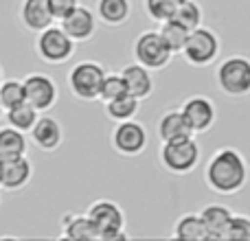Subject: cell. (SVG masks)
I'll use <instances>...</instances> for the list:
<instances>
[{
	"instance_id": "1",
	"label": "cell",
	"mask_w": 250,
	"mask_h": 241,
	"mask_svg": "<svg viewBox=\"0 0 250 241\" xmlns=\"http://www.w3.org/2000/svg\"><path fill=\"white\" fill-rule=\"evenodd\" d=\"M204 182L213 193L235 195L248 182V162L235 147H222L211 156L204 169Z\"/></svg>"
},
{
	"instance_id": "2",
	"label": "cell",
	"mask_w": 250,
	"mask_h": 241,
	"mask_svg": "<svg viewBox=\"0 0 250 241\" xmlns=\"http://www.w3.org/2000/svg\"><path fill=\"white\" fill-rule=\"evenodd\" d=\"M200 158H202V147L193 136L160 142L158 160L165 167V171L173 173V176H189L191 171L198 169Z\"/></svg>"
},
{
	"instance_id": "3",
	"label": "cell",
	"mask_w": 250,
	"mask_h": 241,
	"mask_svg": "<svg viewBox=\"0 0 250 241\" xmlns=\"http://www.w3.org/2000/svg\"><path fill=\"white\" fill-rule=\"evenodd\" d=\"M105 77V68L95 60L77 61L66 75L68 90L79 101H97L99 99L101 83Z\"/></svg>"
},
{
	"instance_id": "4",
	"label": "cell",
	"mask_w": 250,
	"mask_h": 241,
	"mask_svg": "<svg viewBox=\"0 0 250 241\" xmlns=\"http://www.w3.org/2000/svg\"><path fill=\"white\" fill-rule=\"evenodd\" d=\"M86 215L95 224L101 241H121L127 239L125 233V213L112 200H97L88 206Z\"/></svg>"
},
{
	"instance_id": "5",
	"label": "cell",
	"mask_w": 250,
	"mask_h": 241,
	"mask_svg": "<svg viewBox=\"0 0 250 241\" xmlns=\"http://www.w3.org/2000/svg\"><path fill=\"white\" fill-rule=\"evenodd\" d=\"M220 51H222V42L215 31L208 29V26H198V29L189 31L187 44L182 48V57L193 68H207V66L217 61Z\"/></svg>"
},
{
	"instance_id": "6",
	"label": "cell",
	"mask_w": 250,
	"mask_h": 241,
	"mask_svg": "<svg viewBox=\"0 0 250 241\" xmlns=\"http://www.w3.org/2000/svg\"><path fill=\"white\" fill-rule=\"evenodd\" d=\"M215 81L220 90L229 97L250 95V60L244 55H230L222 60L215 68Z\"/></svg>"
},
{
	"instance_id": "7",
	"label": "cell",
	"mask_w": 250,
	"mask_h": 241,
	"mask_svg": "<svg viewBox=\"0 0 250 241\" xmlns=\"http://www.w3.org/2000/svg\"><path fill=\"white\" fill-rule=\"evenodd\" d=\"M35 35V53L44 64L62 66L75 55V40L62 26L51 24Z\"/></svg>"
},
{
	"instance_id": "8",
	"label": "cell",
	"mask_w": 250,
	"mask_h": 241,
	"mask_svg": "<svg viewBox=\"0 0 250 241\" xmlns=\"http://www.w3.org/2000/svg\"><path fill=\"white\" fill-rule=\"evenodd\" d=\"M134 61H138L141 66L149 70H163L171 64L173 60V53L167 48V44L163 42L158 31L149 29V31H143L136 40H134Z\"/></svg>"
},
{
	"instance_id": "9",
	"label": "cell",
	"mask_w": 250,
	"mask_h": 241,
	"mask_svg": "<svg viewBox=\"0 0 250 241\" xmlns=\"http://www.w3.org/2000/svg\"><path fill=\"white\" fill-rule=\"evenodd\" d=\"M110 142H112V149L119 156L136 158L149 145V134H147L143 123L129 119V120H121V123L114 125L112 134H110Z\"/></svg>"
},
{
	"instance_id": "10",
	"label": "cell",
	"mask_w": 250,
	"mask_h": 241,
	"mask_svg": "<svg viewBox=\"0 0 250 241\" xmlns=\"http://www.w3.org/2000/svg\"><path fill=\"white\" fill-rule=\"evenodd\" d=\"M24 99L31 103L40 114L48 112L55 108L57 99H60V88H57L55 79L46 73H29L24 79Z\"/></svg>"
},
{
	"instance_id": "11",
	"label": "cell",
	"mask_w": 250,
	"mask_h": 241,
	"mask_svg": "<svg viewBox=\"0 0 250 241\" xmlns=\"http://www.w3.org/2000/svg\"><path fill=\"white\" fill-rule=\"evenodd\" d=\"M180 110H182V114H185L187 123H189L191 129H193V134L208 132L217 120V108H215L211 97L193 95L182 103Z\"/></svg>"
},
{
	"instance_id": "12",
	"label": "cell",
	"mask_w": 250,
	"mask_h": 241,
	"mask_svg": "<svg viewBox=\"0 0 250 241\" xmlns=\"http://www.w3.org/2000/svg\"><path fill=\"white\" fill-rule=\"evenodd\" d=\"M33 162L26 156L18 158L0 160V189L2 191H22L31 180H33Z\"/></svg>"
},
{
	"instance_id": "13",
	"label": "cell",
	"mask_w": 250,
	"mask_h": 241,
	"mask_svg": "<svg viewBox=\"0 0 250 241\" xmlns=\"http://www.w3.org/2000/svg\"><path fill=\"white\" fill-rule=\"evenodd\" d=\"M97 22H99V18L92 9H88L86 4H77L73 13H68L64 20H60V26L75 40V44H79L95 38Z\"/></svg>"
},
{
	"instance_id": "14",
	"label": "cell",
	"mask_w": 250,
	"mask_h": 241,
	"mask_svg": "<svg viewBox=\"0 0 250 241\" xmlns=\"http://www.w3.org/2000/svg\"><path fill=\"white\" fill-rule=\"evenodd\" d=\"M29 136L40 151L53 154V151H57L62 147V142H64V129H62V123L57 119L46 117V114L42 112L38 117V120H35V125L31 127Z\"/></svg>"
},
{
	"instance_id": "15",
	"label": "cell",
	"mask_w": 250,
	"mask_h": 241,
	"mask_svg": "<svg viewBox=\"0 0 250 241\" xmlns=\"http://www.w3.org/2000/svg\"><path fill=\"white\" fill-rule=\"evenodd\" d=\"M18 18H20L22 26L31 33H40L55 22L51 9H48V0H22Z\"/></svg>"
},
{
	"instance_id": "16",
	"label": "cell",
	"mask_w": 250,
	"mask_h": 241,
	"mask_svg": "<svg viewBox=\"0 0 250 241\" xmlns=\"http://www.w3.org/2000/svg\"><path fill=\"white\" fill-rule=\"evenodd\" d=\"M121 77L125 81V88H127V95L136 97V99H149L154 95V77H151V70L141 66L138 61L134 64L123 66Z\"/></svg>"
},
{
	"instance_id": "17",
	"label": "cell",
	"mask_w": 250,
	"mask_h": 241,
	"mask_svg": "<svg viewBox=\"0 0 250 241\" xmlns=\"http://www.w3.org/2000/svg\"><path fill=\"white\" fill-rule=\"evenodd\" d=\"M160 142H169V141H180V138H189L195 136L191 125L187 123L182 110H167L160 114L158 125H156Z\"/></svg>"
},
{
	"instance_id": "18",
	"label": "cell",
	"mask_w": 250,
	"mask_h": 241,
	"mask_svg": "<svg viewBox=\"0 0 250 241\" xmlns=\"http://www.w3.org/2000/svg\"><path fill=\"white\" fill-rule=\"evenodd\" d=\"M200 217L204 221L208 239H226V230H229L230 217H233L229 206H224V204H207L200 211Z\"/></svg>"
},
{
	"instance_id": "19",
	"label": "cell",
	"mask_w": 250,
	"mask_h": 241,
	"mask_svg": "<svg viewBox=\"0 0 250 241\" xmlns=\"http://www.w3.org/2000/svg\"><path fill=\"white\" fill-rule=\"evenodd\" d=\"M62 237L73 241H95L99 239V235H97L95 224L86 213H82V215L68 213L62 217Z\"/></svg>"
},
{
	"instance_id": "20",
	"label": "cell",
	"mask_w": 250,
	"mask_h": 241,
	"mask_svg": "<svg viewBox=\"0 0 250 241\" xmlns=\"http://www.w3.org/2000/svg\"><path fill=\"white\" fill-rule=\"evenodd\" d=\"M95 13L104 24L123 26L132 18V0H97Z\"/></svg>"
},
{
	"instance_id": "21",
	"label": "cell",
	"mask_w": 250,
	"mask_h": 241,
	"mask_svg": "<svg viewBox=\"0 0 250 241\" xmlns=\"http://www.w3.org/2000/svg\"><path fill=\"white\" fill-rule=\"evenodd\" d=\"M26 151H29V138L24 132L11 127V125L0 127V160L26 156Z\"/></svg>"
},
{
	"instance_id": "22",
	"label": "cell",
	"mask_w": 250,
	"mask_h": 241,
	"mask_svg": "<svg viewBox=\"0 0 250 241\" xmlns=\"http://www.w3.org/2000/svg\"><path fill=\"white\" fill-rule=\"evenodd\" d=\"M173 237L185 241H207L208 233L204 228V221L200 213H185L173 224Z\"/></svg>"
},
{
	"instance_id": "23",
	"label": "cell",
	"mask_w": 250,
	"mask_h": 241,
	"mask_svg": "<svg viewBox=\"0 0 250 241\" xmlns=\"http://www.w3.org/2000/svg\"><path fill=\"white\" fill-rule=\"evenodd\" d=\"M105 105V117L114 123H121V120H129V119H136L138 108H141V99L132 95H123L119 99L108 101Z\"/></svg>"
},
{
	"instance_id": "24",
	"label": "cell",
	"mask_w": 250,
	"mask_h": 241,
	"mask_svg": "<svg viewBox=\"0 0 250 241\" xmlns=\"http://www.w3.org/2000/svg\"><path fill=\"white\" fill-rule=\"evenodd\" d=\"M40 117V112L33 108L31 103H20V105H16V108H9V110H4V120H7V125H11V127H16V129H20V132H24V134H29L31 132V127L35 125V120H38Z\"/></svg>"
},
{
	"instance_id": "25",
	"label": "cell",
	"mask_w": 250,
	"mask_h": 241,
	"mask_svg": "<svg viewBox=\"0 0 250 241\" xmlns=\"http://www.w3.org/2000/svg\"><path fill=\"white\" fill-rule=\"evenodd\" d=\"M158 33L173 55H176V53H182V48H185V44H187V38H189V29H185V26L176 20L160 22Z\"/></svg>"
},
{
	"instance_id": "26",
	"label": "cell",
	"mask_w": 250,
	"mask_h": 241,
	"mask_svg": "<svg viewBox=\"0 0 250 241\" xmlns=\"http://www.w3.org/2000/svg\"><path fill=\"white\" fill-rule=\"evenodd\" d=\"M202 18H204L202 7H200L195 0H185V2H178L176 13H173L171 20L180 22L185 29L193 31V29H198V26H202Z\"/></svg>"
},
{
	"instance_id": "27",
	"label": "cell",
	"mask_w": 250,
	"mask_h": 241,
	"mask_svg": "<svg viewBox=\"0 0 250 241\" xmlns=\"http://www.w3.org/2000/svg\"><path fill=\"white\" fill-rule=\"evenodd\" d=\"M24 83L22 79H2L0 83V105L2 110L16 108V105L24 103Z\"/></svg>"
},
{
	"instance_id": "28",
	"label": "cell",
	"mask_w": 250,
	"mask_h": 241,
	"mask_svg": "<svg viewBox=\"0 0 250 241\" xmlns=\"http://www.w3.org/2000/svg\"><path fill=\"white\" fill-rule=\"evenodd\" d=\"M123 95H127V88H125L121 73H105L101 90H99V101L108 103V101L119 99V97H123Z\"/></svg>"
},
{
	"instance_id": "29",
	"label": "cell",
	"mask_w": 250,
	"mask_h": 241,
	"mask_svg": "<svg viewBox=\"0 0 250 241\" xmlns=\"http://www.w3.org/2000/svg\"><path fill=\"white\" fill-rule=\"evenodd\" d=\"M176 0H143V9L154 22H167L176 13Z\"/></svg>"
},
{
	"instance_id": "30",
	"label": "cell",
	"mask_w": 250,
	"mask_h": 241,
	"mask_svg": "<svg viewBox=\"0 0 250 241\" xmlns=\"http://www.w3.org/2000/svg\"><path fill=\"white\" fill-rule=\"evenodd\" d=\"M226 239L230 241H250V217L246 215H233L230 217Z\"/></svg>"
},
{
	"instance_id": "31",
	"label": "cell",
	"mask_w": 250,
	"mask_h": 241,
	"mask_svg": "<svg viewBox=\"0 0 250 241\" xmlns=\"http://www.w3.org/2000/svg\"><path fill=\"white\" fill-rule=\"evenodd\" d=\"M77 4H79V0H48V9H51L53 18L57 22L64 20L68 13H73Z\"/></svg>"
},
{
	"instance_id": "32",
	"label": "cell",
	"mask_w": 250,
	"mask_h": 241,
	"mask_svg": "<svg viewBox=\"0 0 250 241\" xmlns=\"http://www.w3.org/2000/svg\"><path fill=\"white\" fill-rule=\"evenodd\" d=\"M2 79H4V75H2V66H0V83H2Z\"/></svg>"
},
{
	"instance_id": "33",
	"label": "cell",
	"mask_w": 250,
	"mask_h": 241,
	"mask_svg": "<svg viewBox=\"0 0 250 241\" xmlns=\"http://www.w3.org/2000/svg\"><path fill=\"white\" fill-rule=\"evenodd\" d=\"M2 117H4V110H2V105H0V120H2Z\"/></svg>"
},
{
	"instance_id": "34",
	"label": "cell",
	"mask_w": 250,
	"mask_h": 241,
	"mask_svg": "<svg viewBox=\"0 0 250 241\" xmlns=\"http://www.w3.org/2000/svg\"><path fill=\"white\" fill-rule=\"evenodd\" d=\"M176 2H185V0H176Z\"/></svg>"
}]
</instances>
